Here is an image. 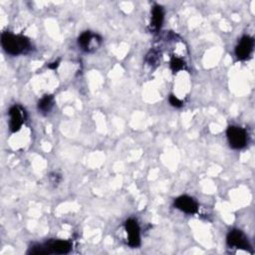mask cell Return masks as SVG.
<instances>
[{
  "mask_svg": "<svg viewBox=\"0 0 255 255\" xmlns=\"http://www.w3.org/2000/svg\"><path fill=\"white\" fill-rule=\"evenodd\" d=\"M125 227L128 233V242L131 247H137L140 244V232L139 226L134 219H128L125 223Z\"/></svg>",
  "mask_w": 255,
  "mask_h": 255,
  "instance_id": "8992f818",
  "label": "cell"
},
{
  "mask_svg": "<svg viewBox=\"0 0 255 255\" xmlns=\"http://www.w3.org/2000/svg\"><path fill=\"white\" fill-rule=\"evenodd\" d=\"M170 68L174 73L182 70L184 68L183 60L180 58H177V57H172L170 60Z\"/></svg>",
  "mask_w": 255,
  "mask_h": 255,
  "instance_id": "7c38bea8",
  "label": "cell"
},
{
  "mask_svg": "<svg viewBox=\"0 0 255 255\" xmlns=\"http://www.w3.org/2000/svg\"><path fill=\"white\" fill-rule=\"evenodd\" d=\"M101 43L102 38L98 34H93L91 31L83 32L78 38V45L85 52H93Z\"/></svg>",
  "mask_w": 255,
  "mask_h": 255,
  "instance_id": "3957f363",
  "label": "cell"
},
{
  "mask_svg": "<svg viewBox=\"0 0 255 255\" xmlns=\"http://www.w3.org/2000/svg\"><path fill=\"white\" fill-rule=\"evenodd\" d=\"M1 45L6 53L13 56L25 54L31 48V43L27 37L23 35H14L10 32L2 33Z\"/></svg>",
  "mask_w": 255,
  "mask_h": 255,
  "instance_id": "6da1fadb",
  "label": "cell"
},
{
  "mask_svg": "<svg viewBox=\"0 0 255 255\" xmlns=\"http://www.w3.org/2000/svg\"><path fill=\"white\" fill-rule=\"evenodd\" d=\"M174 206L187 213V214H193L197 211L198 209V205H197V202L190 196L188 195H181V196H178L175 200H174Z\"/></svg>",
  "mask_w": 255,
  "mask_h": 255,
  "instance_id": "9c48e42d",
  "label": "cell"
},
{
  "mask_svg": "<svg viewBox=\"0 0 255 255\" xmlns=\"http://www.w3.org/2000/svg\"><path fill=\"white\" fill-rule=\"evenodd\" d=\"M9 116H10V121H9L10 130L13 132L18 131L26 120L25 110L22 107L15 105L10 108Z\"/></svg>",
  "mask_w": 255,
  "mask_h": 255,
  "instance_id": "5b68a950",
  "label": "cell"
},
{
  "mask_svg": "<svg viewBox=\"0 0 255 255\" xmlns=\"http://www.w3.org/2000/svg\"><path fill=\"white\" fill-rule=\"evenodd\" d=\"M163 8L160 5L155 4L151 11V21H150V27L153 31H158L162 25L163 22Z\"/></svg>",
  "mask_w": 255,
  "mask_h": 255,
  "instance_id": "30bf717a",
  "label": "cell"
},
{
  "mask_svg": "<svg viewBox=\"0 0 255 255\" xmlns=\"http://www.w3.org/2000/svg\"><path fill=\"white\" fill-rule=\"evenodd\" d=\"M254 40L250 36H243L235 48V55L239 60H246L253 51Z\"/></svg>",
  "mask_w": 255,
  "mask_h": 255,
  "instance_id": "52a82bcc",
  "label": "cell"
},
{
  "mask_svg": "<svg viewBox=\"0 0 255 255\" xmlns=\"http://www.w3.org/2000/svg\"><path fill=\"white\" fill-rule=\"evenodd\" d=\"M227 245L230 247H235L243 250H251V245L246 237V235L239 229L231 230L226 237Z\"/></svg>",
  "mask_w": 255,
  "mask_h": 255,
  "instance_id": "277c9868",
  "label": "cell"
},
{
  "mask_svg": "<svg viewBox=\"0 0 255 255\" xmlns=\"http://www.w3.org/2000/svg\"><path fill=\"white\" fill-rule=\"evenodd\" d=\"M49 178H50V181L55 184V185H58L60 183V181L62 180V176L61 174L57 173V172H54V173H51L49 175Z\"/></svg>",
  "mask_w": 255,
  "mask_h": 255,
  "instance_id": "9a60e30c",
  "label": "cell"
},
{
  "mask_svg": "<svg viewBox=\"0 0 255 255\" xmlns=\"http://www.w3.org/2000/svg\"><path fill=\"white\" fill-rule=\"evenodd\" d=\"M226 135H227L229 144L232 148L241 149L247 143L246 130L240 127L230 126L226 130Z\"/></svg>",
  "mask_w": 255,
  "mask_h": 255,
  "instance_id": "7a4b0ae2",
  "label": "cell"
},
{
  "mask_svg": "<svg viewBox=\"0 0 255 255\" xmlns=\"http://www.w3.org/2000/svg\"><path fill=\"white\" fill-rule=\"evenodd\" d=\"M47 254H67L72 249V244L67 240H51L44 244Z\"/></svg>",
  "mask_w": 255,
  "mask_h": 255,
  "instance_id": "ba28073f",
  "label": "cell"
},
{
  "mask_svg": "<svg viewBox=\"0 0 255 255\" xmlns=\"http://www.w3.org/2000/svg\"><path fill=\"white\" fill-rule=\"evenodd\" d=\"M169 103H170V105L172 106V107H174V108H181L182 107V102L178 99V98H176L175 96H173V95H170L169 96Z\"/></svg>",
  "mask_w": 255,
  "mask_h": 255,
  "instance_id": "5bb4252c",
  "label": "cell"
},
{
  "mask_svg": "<svg viewBox=\"0 0 255 255\" xmlns=\"http://www.w3.org/2000/svg\"><path fill=\"white\" fill-rule=\"evenodd\" d=\"M54 106V97L52 95H45L38 102V111L42 115H47L51 112Z\"/></svg>",
  "mask_w": 255,
  "mask_h": 255,
  "instance_id": "8fae6325",
  "label": "cell"
},
{
  "mask_svg": "<svg viewBox=\"0 0 255 255\" xmlns=\"http://www.w3.org/2000/svg\"><path fill=\"white\" fill-rule=\"evenodd\" d=\"M58 66H59V61H56V62L51 63V64H49V65H48V67H49L50 69H53V70H55Z\"/></svg>",
  "mask_w": 255,
  "mask_h": 255,
  "instance_id": "2e32d148",
  "label": "cell"
},
{
  "mask_svg": "<svg viewBox=\"0 0 255 255\" xmlns=\"http://www.w3.org/2000/svg\"><path fill=\"white\" fill-rule=\"evenodd\" d=\"M146 62L149 65H153V64H157L158 63V54L156 51L154 50H150L149 53L146 55Z\"/></svg>",
  "mask_w": 255,
  "mask_h": 255,
  "instance_id": "4fadbf2b",
  "label": "cell"
}]
</instances>
